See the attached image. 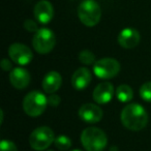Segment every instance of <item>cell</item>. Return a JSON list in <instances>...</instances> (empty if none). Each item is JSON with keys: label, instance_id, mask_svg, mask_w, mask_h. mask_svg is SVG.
<instances>
[{"label": "cell", "instance_id": "cell-1", "mask_svg": "<svg viewBox=\"0 0 151 151\" xmlns=\"http://www.w3.org/2000/svg\"><path fill=\"white\" fill-rule=\"evenodd\" d=\"M120 118L124 127L134 132H139L146 127L149 119L146 110L139 104H129L124 107Z\"/></svg>", "mask_w": 151, "mask_h": 151}, {"label": "cell", "instance_id": "cell-2", "mask_svg": "<svg viewBox=\"0 0 151 151\" xmlns=\"http://www.w3.org/2000/svg\"><path fill=\"white\" fill-rule=\"evenodd\" d=\"M81 143L86 151H103L107 147L108 137L97 127H87L81 134Z\"/></svg>", "mask_w": 151, "mask_h": 151}, {"label": "cell", "instance_id": "cell-3", "mask_svg": "<svg viewBox=\"0 0 151 151\" xmlns=\"http://www.w3.org/2000/svg\"><path fill=\"white\" fill-rule=\"evenodd\" d=\"M78 17L85 26L94 27L101 21V6L94 0H83L78 6Z\"/></svg>", "mask_w": 151, "mask_h": 151}, {"label": "cell", "instance_id": "cell-4", "mask_svg": "<svg viewBox=\"0 0 151 151\" xmlns=\"http://www.w3.org/2000/svg\"><path fill=\"white\" fill-rule=\"evenodd\" d=\"M48 99L38 90L30 91L23 99V110L30 117H38L46 110Z\"/></svg>", "mask_w": 151, "mask_h": 151}, {"label": "cell", "instance_id": "cell-5", "mask_svg": "<svg viewBox=\"0 0 151 151\" xmlns=\"http://www.w3.org/2000/svg\"><path fill=\"white\" fill-rule=\"evenodd\" d=\"M55 141L54 132L49 126H40L31 132L29 138V144L33 150H47Z\"/></svg>", "mask_w": 151, "mask_h": 151}, {"label": "cell", "instance_id": "cell-6", "mask_svg": "<svg viewBox=\"0 0 151 151\" xmlns=\"http://www.w3.org/2000/svg\"><path fill=\"white\" fill-rule=\"evenodd\" d=\"M56 45V36L52 30L48 28H42L32 38V46L38 54H48L54 49Z\"/></svg>", "mask_w": 151, "mask_h": 151}, {"label": "cell", "instance_id": "cell-7", "mask_svg": "<svg viewBox=\"0 0 151 151\" xmlns=\"http://www.w3.org/2000/svg\"><path fill=\"white\" fill-rule=\"evenodd\" d=\"M120 63L114 58H101L93 64V73L99 79L109 80L119 73Z\"/></svg>", "mask_w": 151, "mask_h": 151}, {"label": "cell", "instance_id": "cell-8", "mask_svg": "<svg viewBox=\"0 0 151 151\" xmlns=\"http://www.w3.org/2000/svg\"><path fill=\"white\" fill-rule=\"evenodd\" d=\"M9 58L19 65H26L33 59V53L31 49L21 42H15L11 45L9 48Z\"/></svg>", "mask_w": 151, "mask_h": 151}, {"label": "cell", "instance_id": "cell-9", "mask_svg": "<svg viewBox=\"0 0 151 151\" xmlns=\"http://www.w3.org/2000/svg\"><path fill=\"white\" fill-rule=\"evenodd\" d=\"M79 117L87 123H97L103 118V111L94 104H85L79 109Z\"/></svg>", "mask_w": 151, "mask_h": 151}, {"label": "cell", "instance_id": "cell-10", "mask_svg": "<svg viewBox=\"0 0 151 151\" xmlns=\"http://www.w3.org/2000/svg\"><path fill=\"white\" fill-rule=\"evenodd\" d=\"M33 14L37 22H40V24H48L52 21L54 17V9L49 1L42 0L35 4Z\"/></svg>", "mask_w": 151, "mask_h": 151}, {"label": "cell", "instance_id": "cell-11", "mask_svg": "<svg viewBox=\"0 0 151 151\" xmlns=\"http://www.w3.org/2000/svg\"><path fill=\"white\" fill-rule=\"evenodd\" d=\"M114 96V86L109 82H103L99 84L93 90L92 97L95 103L105 105L112 101Z\"/></svg>", "mask_w": 151, "mask_h": 151}, {"label": "cell", "instance_id": "cell-12", "mask_svg": "<svg viewBox=\"0 0 151 151\" xmlns=\"http://www.w3.org/2000/svg\"><path fill=\"white\" fill-rule=\"evenodd\" d=\"M9 82L15 88L24 89L30 83V73L24 67H15L9 73Z\"/></svg>", "mask_w": 151, "mask_h": 151}, {"label": "cell", "instance_id": "cell-13", "mask_svg": "<svg viewBox=\"0 0 151 151\" xmlns=\"http://www.w3.org/2000/svg\"><path fill=\"white\" fill-rule=\"evenodd\" d=\"M141 35L134 28H125L118 35V42L124 49H132L139 45Z\"/></svg>", "mask_w": 151, "mask_h": 151}, {"label": "cell", "instance_id": "cell-14", "mask_svg": "<svg viewBox=\"0 0 151 151\" xmlns=\"http://www.w3.org/2000/svg\"><path fill=\"white\" fill-rule=\"evenodd\" d=\"M91 80V73L86 67H80L73 73L71 77V85L77 90H83L87 88L90 84Z\"/></svg>", "mask_w": 151, "mask_h": 151}, {"label": "cell", "instance_id": "cell-15", "mask_svg": "<svg viewBox=\"0 0 151 151\" xmlns=\"http://www.w3.org/2000/svg\"><path fill=\"white\" fill-rule=\"evenodd\" d=\"M62 84V78L57 71H49L42 79V89L47 93H55Z\"/></svg>", "mask_w": 151, "mask_h": 151}, {"label": "cell", "instance_id": "cell-16", "mask_svg": "<svg viewBox=\"0 0 151 151\" xmlns=\"http://www.w3.org/2000/svg\"><path fill=\"white\" fill-rule=\"evenodd\" d=\"M116 97L121 103H128L134 97V91L130 86L126 84H121L116 88Z\"/></svg>", "mask_w": 151, "mask_h": 151}, {"label": "cell", "instance_id": "cell-17", "mask_svg": "<svg viewBox=\"0 0 151 151\" xmlns=\"http://www.w3.org/2000/svg\"><path fill=\"white\" fill-rule=\"evenodd\" d=\"M54 145L58 150H61V151L68 150L71 147V140L68 137L61 134V136H58L57 138H55Z\"/></svg>", "mask_w": 151, "mask_h": 151}, {"label": "cell", "instance_id": "cell-18", "mask_svg": "<svg viewBox=\"0 0 151 151\" xmlns=\"http://www.w3.org/2000/svg\"><path fill=\"white\" fill-rule=\"evenodd\" d=\"M79 60H80V62H82L85 65L94 64L96 62L95 61V55L89 50L81 51L80 54H79Z\"/></svg>", "mask_w": 151, "mask_h": 151}, {"label": "cell", "instance_id": "cell-19", "mask_svg": "<svg viewBox=\"0 0 151 151\" xmlns=\"http://www.w3.org/2000/svg\"><path fill=\"white\" fill-rule=\"evenodd\" d=\"M140 96L143 101L151 103V82H146L141 86Z\"/></svg>", "mask_w": 151, "mask_h": 151}, {"label": "cell", "instance_id": "cell-20", "mask_svg": "<svg viewBox=\"0 0 151 151\" xmlns=\"http://www.w3.org/2000/svg\"><path fill=\"white\" fill-rule=\"evenodd\" d=\"M0 151H18V148L13 141L2 140L0 143Z\"/></svg>", "mask_w": 151, "mask_h": 151}, {"label": "cell", "instance_id": "cell-21", "mask_svg": "<svg viewBox=\"0 0 151 151\" xmlns=\"http://www.w3.org/2000/svg\"><path fill=\"white\" fill-rule=\"evenodd\" d=\"M24 28L29 32H37L38 30H40L38 29L37 23L34 22L33 20H31V19H28L24 22Z\"/></svg>", "mask_w": 151, "mask_h": 151}, {"label": "cell", "instance_id": "cell-22", "mask_svg": "<svg viewBox=\"0 0 151 151\" xmlns=\"http://www.w3.org/2000/svg\"><path fill=\"white\" fill-rule=\"evenodd\" d=\"M48 104L50 106H52V107H57L60 104V96L55 94V93H52L48 97Z\"/></svg>", "mask_w": 151, "mask_h": 151}, {"label": "cell", "instance_id": "cell-23", "mask_svg": "<svg viewBox=\"0 0 151 151\" xmlns=\"http://www.w3.org/2000/svg\"><path fill=\"white\" fill-rule=\"evenodd\" d=\"M1 67H2L3 70L9 71V70H12V68H13V65H12V63L9 61V59L3 58L2 60H1Z\"/></svg>", "mask_w": 151, "mask_h": 151}, {"label": "cell", "instance_id": "cell-24", "mask_svg": "<svg viewBox=\"0 0 151 151\" xmlns=\"http://www.w3.org/2000/svg\"><path fill=\"white\" fill-rule=\"evenodd\" d=\"M70 151H82L81 149H73V150H70Z\"/></svg>", "mask_w": 151, "mask_h": 151}, {"label": "cell", "instance_id": "cell-25", "mask_svg": "<svg viewBox=\"0 0 151 151\" xmlns=\"http://www.w3.org/2000/svg\"><path fill=\"white\" fill-rule=\"evenodd\" d=\"M47 151H55V150H52V149H50V150H47Z\"/></svg>", "mask_w": 151, "mask_h": 151}]
</instances>
